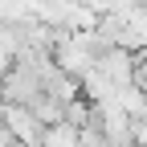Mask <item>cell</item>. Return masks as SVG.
Returning a JSON list of instances; mask_svg holds the SVG:
<instances>
[{"label": "cell", "mask_w": 147, "mask_h": 147, "mask_svg": "<svg viewBox=\"0 0 147 147\" xmlns=\"http://www.w3.org/2000/svg\"><path fill=\"white\" fill-rule=\"evenodd\" d=\"M41 147H78V131H74L69 123L45 127V131H41Z\"/></svg>", "instance_id": "obj_1"}]
</instances>
